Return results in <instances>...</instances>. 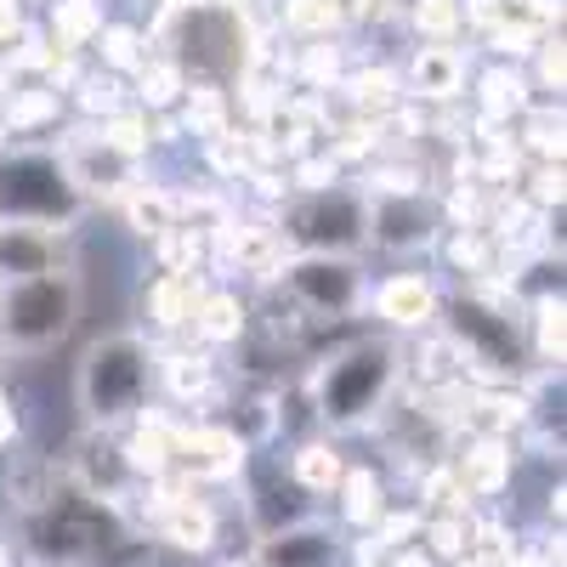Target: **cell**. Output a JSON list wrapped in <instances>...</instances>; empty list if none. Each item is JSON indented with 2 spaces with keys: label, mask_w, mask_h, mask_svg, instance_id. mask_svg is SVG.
I'll return each instance as SVG.
<instances>
[{
  "label": "cell",
  "mask_w": 567,
  "mask_h": 567,
  "mask_svg": "<svg viewBox=\"0 0 567 567\" xmlns=\"http://www.w3.org/2000/svg\"><path fill=\"white\" fill-rule=\"evenodd\" d=\"M0 567H18V561H12V539H7V534H0Z\"/></svg>",
  "instance_id": "obj_45"
},
{
  "label": "cell",
  "mask_w": 567,
  "mask_h": 567,
  "mask_svg": "<svg viewBox=\"0 0 567 567\" xmlns=\"http://www.w3.org/2000/svg\"><path fill=\"white\" fill-rule=\"evenodd\" d=\"M336 511H341V528H352V534H374L386 523V511H392V488H386V477L374 465H347V477H341V488H336Z\"/></svg>",
  "instance_id": "obj_23"
},
{
  "label": "cell",
  "mask_w": 567,
  "mask_h": 567,
  "mask_svg": "<svg viewBox=\"0 0 567 567\" xmlns=\"http://www.w3.org/2000/svg\"><path fill=\"white\" fill-rule=\"evenodd\" d=\"M18 432H23L18 403H12V392H7V386H0V454H7V449H18Z\"/></svg>",
  "instance_id": "obj_42"
},
{
  "label": "cell",
  "mask_w": 567,
  "mask_h": 567,
  "mask_svg": "<svg viewBox=\"0 0 567 567\" xmlns=\"http://www.w3.org/2000/svg\"><path fill=\"white\" fill-rule=\"evenodd\" d=\"M171 449H176V414H165V409H142L120 432V454L142 488L171 477Z\"/></svg>",
  "instance_id": "obj_19"
},
{
  "label": "cell",
  "mask_w": 567,
  "mask_h": 567,
  "mask_svg": "<svg viewBox=\"0 0 567 567\" xmlns=\"http://www.w3.org/2000/svg\"><path fill=\"white\" fill-rule=\"evenodd\" d=\"M528 318H523V336H528V358L539 363V369H561V358H567V307H561V296H545V301H534V307H523Z\"/></svg>",
  "instance_id": "obj_28"
},
{
  "label": "cell",
  "mask_w": 567,
  "mask_h": 567,
  "mask_svg": "<svg viewBox=\"0 0 567 567\" xmlns=\"http://www.w3.org/2000/svg\"><path fill=\"white\" fill-rule=\"evenodd\" d=\"M80 318V278L45 272L0 290V347L7 352H52Z\"/></svg>",
  "instance_id": "obj_8"
},
{
  "label": "cell",
  "mask_w": 567,
  "mask_h": 567,
  "mask_svg": "<svg viewBox=\"0 0 567 567\" xmlns=\"http://www.w3.org/2000/svg\"><path fill=\"white\" fill-rule=\"evenodd\" d=\"M154 381L171 392V403H194V409H205V403H216L221 398V369H216V358L210 352H154Z\"/></svg>",
  "instance_id": "obj_21"
},
{
  "label": "cell",
  "mask_w": 567,
  "mask_h": 567,
  "mask_svg": "<svg viewBox=\"0 0 567 567\" xmlns=\"http://www.w3.org/2000/svg\"><path fill=\"white\" fill-rule=\"evenodd\" d=\"M58 154H63V171H69V182L80 187V199H85V205H91V199H125L131 187L142 182V165L125 159V154H114L97 131L63 142Z\"/></svg>",
  "instance_id": "obj_13"
},
{
  "label": "cell",
  "mask_w": 567,
  "mask_h": 567,
  "mask_svg": "<svg viewBox=\"0 0 567 567\" xmlns=\"http://www.w3.org/2000/svg\"><path fill=\"white\" fill-rule=\"evenodd\" d=\"M278 18L290 34H307V40H329L352 23L347 0H278Z\"/></svg>",
  "instance_id": "obj_32"
},
{
  "label": "cell",
  "mask_w": 567,
  "mask_h": 567,
  "mask_svg": "<svg viewBox=\"0 0 567 567\" xmlns=\"http://www.w3.org/2000/svg\"><path fill=\"white\" fill-rule=\"evenodd\" d=\"M120 210H125V227L142 233V239H165V233L176 227V199H171V187H159V182H148V176H142L131 194L120 199Z\"/></svg>",
  "instance_id": "obj_31"
},
{
  "label": "cell",
  "mask_w": 567,
  "mask_h": 567,
  "mask_svg": "<svg viewBox=\"0 0 567 567\" xmlns=\"http://www.w3.org/2000/svg\"><path fill=\"white\" fill-rule=\"evenodd\" d=\"M523 136L539 165H561V103H534L523 114Z\"/></svg>",
  "instance_id": "obj_39"
},
{
  "label": "cell",
  "mask_w": 567,
  "mask_h": 567,
  "mask_svg": "<svg viewBox=\"0 0 567 567\" xmlns=\"http://www.w3.org/2000/svg\"><path fill=\"white\" fill-rule=\"evenodd\" d=\"M432 250H443V261L460 272V278H471V284H483V278H494V239H488V227H443V239L432 245Z\"/></svg>",
  "instance_id": "obj_30"
},
{
  "label": "cell",
  "mask_w": 567,
  "mask_h": 567,
  "mask_svg": "<svg viewBox=\"0 0 567 567\" xmlns=\"http://www.w3.org/2000/svg\"><path fill=\"white\" fill-rule=\"evenodd\" d=\"M403 341L392 336H358L347 347H336L329 358H318L312 369V420L323 425L329 437H347V432H369L381 425V414L398 398L403 381Z\"/></svg>",
  "instance_id": "obj_3"
},
{
  "label": "cell",
  "mask_w": 567,
  "mask_h": 567,
  "mask_svg": "<svg viewBox=\"0 0 567 567\" xmlns=\"http://www.w3.org/2000/svg\"><path fill=\"white\" fill-rule=\"evenodd\" d=\"M103 23H109L103 0H52V7H45V40H52V52H63V58L91 52Z\"/></svg>",
  "instance_id": "obj_25"
},
{
  "label": "cell",
  "mask_w": 567,
  "mask_h": 567,
  "mask_svg": "<svg viewBox=\"0 0 567 567\" xmlns=\"http://www.w3.org/2000/svg\"><path fill=\"white\" fill-rule=\"evenodd\" d=\"M69 494V471L52 454H7V499L18 516H34L45 505H58Z\"/></svg>",
  "instance_id": "obj_20"
},
{
  "label": "cell",
  "mask_w": 567,
  "mask_h": 567,
  "mask_svg": "<svg viewBox=\"0 0 567 567\" xmlns=\"http://www.w3.org/2000/svg\"><path fill=\"white\" fill-rule=\"evenodd\" d=\"M363 205H369V245L374 250L414 256V250H432L443 239V210L425 187H414V194H363Z\"/></svg>",
  "instance_id": "obj_11"
},
{
  "label": "cell",
  "mask_w": 567,
  "mask_h": 567,
  "mask_svg": "<svg viewBox=\"0 0 567 567\" xmlns=\"http://www.w3.org/2000/svg\"><path fill=\"white\" fill-rule=\"evenodd\" d=\"M182 97H187L182 69H176V63H165L159 52H148V63H142V69L131 74V103H136L142 114H171Z\"/></svg>",
  "instance_id": "obj_29"
},
{
  "label": "cell",
  "mask_w": 567,
  "mask_h": 567,
  "mask_svg": "<svg viewBox=\"0 0 567 567\" xmlns=\"http://www.w3.org/2000/svg\"><path fill=\"white\" fill-rule=\"evenodd\" d=\"M437 329L460 358V381L471 386H516L528 374V336H523V307H516L494 278L460 284L437 307Z\"/></svg>",
  "instance_id": "obj_2"
},
{
  "label": "cell",
  "mask_w": 567,
  "mask_h": 567,
  "mask_svg": "<svg viewBox=\"0 0 567 567\" xmlns=\"http://www.w3.org/2000/svg\"><path fill=\"white\" fill-rule=\"evenodd\" d=\"M443 465L454 471L460 494H465L471 505H483V499H499V494L511 488L516 454H511V443H499V437H465L460 449H449Z\"/></svg>",
  "instance_id": "obj_18"
},
{
  "label": "cell",
  "mask_w": 567,
  "mask_h": 567,
  "mask_svg": "<svg viewBox=\"0 0 567 567\" xmlns=\"http://www.w3.org/2000/svg\"><path fill=\"white\" fill-rule=\"evenodd\" d=\"M148 52L182 69L187 85H239L256 69V29L233 0H159L148 23Z\"/></svg>",
  "instance_id": "obj_1"
},
{
  "label": "cell",
  "mask_w": 567,
  "mask_h": 567,
  "mask_svg": "<svg viewBox=\"0 0 567 567\" xmlns=\"http://www.w3.org/2000/svg\"><path fill=\"white\" fill-rule=\"evenodd\" d=\"M534 109V80L523 69H511V63H494L483 80H477V114L483 125H511V120H523Z\"/></svg>",
  "instance_id": "obj_26"
},
{
  "label": "cell",
  "mask_w": 567,
  "mask_h": 567,
  "mask_svg": "<svg viewBox=\"0 0 567 567\" xmlns=\"http://www.w3.org/2000/svg\"><path fill=\"white\" fill-rule=\"evenodd\" d=\"M125 516L103 499H85L80 488H69L58 505H45L34 516H23V545L34 561L45 567H85L103 561L120 539H125Z\"/></svg>",
  "instance_id": "obj_6"
},
{
  "label": "cell",
  "mask_w": 567,
  "mask_h": 567,
  "mask_svg": "<svg viewBox=\"0 0 567 567\" xmlns=\"http://www.w3.org/2000/svg\"><path fill=\"white\" fill-rule=\"evenodd\" d=\"M154 341L142 329H114L91 341L74 369V398L91 432H125L142 409H154Z\"/></svg>",
  "instance_id": "obj_4"
},
{
  "label": "cell",
  "mask_w": 567,
  "mask_h": 567,
  "mask_svg": "<svg viewBox=\"0 0 567 567\" xmlns=\"http://www.w3.org/2000/svg\"><path fill=\"white\" fill-rule=\"evenodd\" d=\"M374 561H381V567H437L432 556L420 550V534H414L409 545H392V550H381V556H374Z\"/></svg>",
  "instance_id": "obj_41"
},
{
  "label": "cell",
  "mask_w": 567,
  "mask_h": 567,
  "mask_svg": "<svg viewBox=\"0 0 567 567\" xmlns=\"http://www.w3.org/2000/svg\"><path fill=\"white\" fill-rule=\"evenodd\" d=\"M465 74H471V63H465L460 45H414L398 85H403V103H414V109L420 103H460Z\"/></svg>",
  "instance_id": "obj_17"
},
{
  "label": "cell",
  "mask_w": 567,
  "mask_h": 567,
  "mask_svg": "<svg viewBox=\"0 0 567 567\" xmlns=\"http://www.w3.org/2000/svg\"><path fill=\"white\" fill-rule=\"evenodd\" d=\"M250 471V449L227 432L221 420H176V449H171V477L187 488L233 483Z\"/></svg>",
  "instance_id": "obj_10"
},
{
  "label": "cell",
  "mask_w": 567,
  "mask_h": 567,
  "mask_svg": "<svg viewBox=\"0 0 567 567\" xmlns=\"http://www.w3.org/2000/svg\"><path fill=\"white\" fill-rule=\"evenodd\" d=\"M0 352H7V347H0Z\"/></svg>",
  "instance_id": "obj_48"
},
{
  "label": "cell",
  "mask_w": 567,
  "mask_h": 567,
  "mask_svg": "<svg viewBox=\"0 0 567 567\" xmlns=\"http://www.w3.org/2000/svg\"><path fill=\"white\" fill-rule=\"evenodd\" d=\"M272 284L284 290V301L312 323L358 318L363 301H369V278H363L358 256H284Z\"/></svg>",
  "instance_id": "obj_9"
},
{
  "label": "cell",
  "mask_w": 567,
  "mask_h": 567,
  "mask_svg": "<svg viewBox=\"0 0 567 567\" xmlns=\"http://www.w3.org/2000/svg\"><path fill=\"white\" fill-rule=\"evenodd\" d=\"M278 245L284 256H358L369 245V205L358 187H318L278 210Z\"/></svg>",
  "instance_id": "obj_7"
},
{
  "label": "cell",
  "mask_w": 567,
  "mask_h": 567,
  "mask_svg": "<svg viewBox=\"0 0 567 567\" xmlns=\"http://www.w3.org/2000/svg\"><path fill=\"white\" fill-rule=\"evenodd\" d=\"M205 290H210L205 272H159L148 290H142V318H148L154 336H176V329H187V318H194Z\"/></svg>",
  "instance_id": "obj_22"
},
{
  "label": "cell",
  "mask_w": 567,
  "mask_h": 567,
  "mask_svg": "<svg viewBox=\"0 0 567 567\" xmlns=\"http://www.w3.org/2000/svg\"><path fill=\"white\" fill-rule=\"evenodd\" d=\"M374 318L398 336H425V329H437V307H443V290L432 272H392L369 290L363 301Z\"/></svg>",
  "instance_id": "obj_15"
},
{
  "label": "cell",
  "mask_w": 567,
  "mask_h": 567,
  "mask_svg": "<svg viewBox=\"0 0 567 567\" xmlns=\"http://www.w3.org/2000/svg\"><path fill=\"white\" fill-rule=\"evenodd\" d=\"M341 561H347V539L329 516H307V523L261 534L250 556V567H341Z\"/></svg>",
  "instance_id": "obj_14"
},
{
  "label": "cell",
  "mask_w": 567,
  "mask_h": 567,
  "mask_svg": "<svg viewBox=\"0 0 567 567\" xmlns=\"http://www.w3.org/2000/svg\"><path fill=\"white\" fill-rule=\"evenodd\" d=\"M347 465H352V460L341 454L336 437H301V443L290 449V483H296L307 499H336Z\"/></svg>",
  "instance_id": "obj_24"
},
{
  "label": "cell",
  "mask_w": 567,
  "mask_h": 567,
  "mask_svg": "<svg viewBox=\"0 0 567 567\" xmlns=\"http://www.w3.org/2000/svg\"><path fill=\"white\" fill-rule=\"evenodd\" d=\"M45 272H74V233L0 221V290Z\"/></svg>",
  "instance_id": "obj_12"
},
{
  "label": "cell",
  "mask_w": 567,
  "mask_h": 567,
  "mask_svg": "<svg viewBox=\"0 0 567 567\" xmlns=\"http://www.w3.org/2000/svg\"><path fill=\"white\" fill-rule=\"evenodd\" d=\"M221 272H256V278H272L278 261H284V245H278V227L267 216H227L216 233H210V250H205Z\"/></svg>",
  "instance_id": "obj_16"
},
{
  "label": "cell",
  "mask_w": 567,
  "mask_h": 567,
  "mask_svg": "<svg viewBox=\"0 0 567 567\" xmlns=\"http://www.w3.org/2000/svg\"><path fill=\"white\" fill-rule=\"evenodd\" d=\"M80 210L85 199L69 182L58 148H34V142H7L0 148V221L74 233Z\"/></svg>",
  "instance_id": "obj_5"
},
{
  "label": "cell",
  "mask_w": 567,
  "mask_h": 567,
  "mask_svg": "<svg viewBox=\"0 0 567 567\" xmlns=\"http://www.w3.org/2000/svg\"><path fill=\"white\" fill-rule=\"evenodd\" d=\"M91 52L103 58L109 74L131 80L142 63H148V34H142L136 23H103V34H97V45H91Z\"/></svg>",
  "instance_id": "obj_34"
},
{
  "label": "cell",
  "mask_w": 567,
  "mask_h": 567,
  "mask_svg": "<svg viewBox=\"0 0 567 567\" xmlns=\"http://www.w3.org/2000/svg\"><path fill=\"white\" fill-rule=\"evenodd\" d=\"M545 34L528 23V18H511V23H494V29H483V45H488V52L499 58V63H528L534 58V45H539Z\"/></svg>",
  "instance_id": "obj_40"
},
{
  "label": "cell",
  "mask_w": 567,
  "mask_h": 567,
  "mask_svg": "<svg viewBox=\"0 0 567 567\" xmlns=\"http://www.w3.org/2000/svg\"><path fill=\"white\" fill-rule=\"evenodd\" d=\"M29 29V18H23V0H0V52L18 40Z\"/></svg>",
  "instance_id": "obj_43"
},
{
  "label": "cell",
  "mask_w": 567,
  "mask_h": 567,
  "mask_svg": "<svg viewBox=\"0 0 567 567\" xmlns=\"http://www.w3.org/2000/svg\"><path fill=\"white\" fill-rule=\"evenodd\" d=\"M187 329L205 341V352L210 347H239L250 336V307L239 301V290H205L194 318H187Z\"/></svg>",
  "instance_id": "obj_27"
},
{
  "label": "cell",
  "mask_w": 567,
  "mask_h": 567,
  "mask_svg": "<svg viewBox=\"0 0 567 567\" xmlns=\"http://www.w3.org/2000/svg\"><path fill=\"white\" fill-rule=\"evenodd\" d=\"M409 29L425 45H454L465 29V0H409Z\"/></svg>",
  "instance_id": "obj_36"
},
{
  "label": "cell",
  "mask_w": 567,
  "mask_h": 567,
  "mask_svg": "<svg viewBox=\"0 0 567 567\" xmlns=\"http://www.w3.org/2000/svg\"><path fill=\"white\" fill-rule=\"evenodd\" d=\"M74 97H80V114L85 120H114L120 109H131V80H120V74H109V69H97V74H80L74 85Z\"/></svg>",
  "instance_id": "obj_35"
},
{
  "label": "cell",
  "mask_w": 567,
  "mask_h": 567,
  "mask_svg": "<svg viewBox=\"0 0 567 567\" xmlns=\"http://www.w3.org/2000/svg\"><path fill=\"white\" fill-rule=\"evenodd\" d=\"M369 7H374V0H347V12H352V18H363Z\"/></svg>",
  "instance_id": "obj_46"
},
{
  "label": "cell",
  "mask_w": 567,
  "mask_h": 567,
  "mask_svg": "<svg viewBox=\"0 0 567 567\" xmlns=\"http://www.w3.org/2000/svg\"><path fill=\"white\" fill-rule=\"evenodd\" d=\"M97 136L109 142V148H114V154H125V159H136V165H142V159H148V154H154V120H148V114H142L136 103H131V109H120L114 120H103V125H97Z\"/></svg>",
  "instance_id": "obj_37"
},
{
  "label": "cell",
  "mask_w": 567,
  "mask_h": 567,
  "mask_svg": "<svg viewBox=\"0 0 567 567\" xmlns=\"http://www.w3.org/2000/svg\"><path fill=\"white\" fill-rule=\"evenodd\" d=\"M471 545V511H437V516H420V550L432 556L437 567L460 561Z\"/></svg>",
  "instance_id": "obj_33"
},
{
  "label": "cell",
  "mask_w": 567,
  "mask_h": 567,
  "mask_svg": "<svg viewBox=\"0 0 567 567\" xmlns=\"http://www.w3.org/2000/svg\"><path fill=\"white\" fill-rule=\"evenodd\" d=\"M221 567H250V561H221Z\"/></svg>",
  "instance_id": "obj_47"
},
{
  "label": "cell",
  "mask_w": 567,
  "mask_h": 567,
  "mask_svg": "<svg viewBox=\"0 0 567 567\" xmlns=\"http://www.w3.org/2000/svg\"><path fill=\"white\" fill-rule=\"evenodd\" d=\"M341 567H381V561H374V556H358V550H347V561Z\"/></svg>",
  "instance_id": "obj_44"
},
{
  "label": "cell",
  "mask_w": 567,
  "mask_h": 567,
  "mask_svg": "<svg viewBox=\"0 0 567 567\" xmlns=\"http://www.w3.org/2000/svg\"><path fill=\"white\" fill-rule=\"evenodd\" d=\"M103 567H199V561L182 556V550H171V545H159V539H148V534H125V539L103 556Z\"/></svg>",
  "instance_id": "obj_38"
}]
</instances>
